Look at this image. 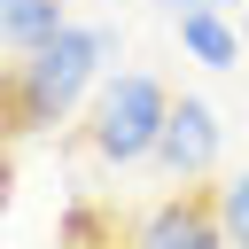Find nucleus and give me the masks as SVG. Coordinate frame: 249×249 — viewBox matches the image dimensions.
<instances>
[{
    "label": "nucleus",
    "mask_w": 249,
    "mask_h": 249,
    "mask_svg": "<svg viewBox=\"0 0 249 249\" xmlns=\"http://www.w3.org/2000/svg\"><path fill=\"white\" fill-rule=\"evenodd\" d=\"M109 54H117V31H109V23H70V31H54L47 47L16 54V62H8V124H16V132L62 124V117L78 109V93L101 78Z\"/></svg>",
    "instance_id": "f257e3e1"
},
{
    "label": "nucleus",
    "mask_w": 249,
    "mask_h": 249,
    "mask_svg": "<svg viewBox=\"0 0 249 249\" xmlns=\"http://www.w3.org/2000/svg\"><path fill=\"white\" fill-rule=\"evenodd\" d=\"M163 124H171L163 78H148V70L101 78V101H93V156H101V163H117V171H124V163H156Z\"/></svg>",
    "instance_id": "f03ea898"
},
{
    "label": "nucleus",
    "mask_w": 249,
    "mask_h": 249,
    "mask_svg": "<svg viewBox=\"0 0 249 249\" xmlns=\"http://www.w3.org/2000/svg\"><path fill=\"white\" fill-rule=\"evenodd\" d=\"M124 249H233L226 226H218V202L210 195H163L156 210L132 218Z\"/></svg>",
    "instance_id": "7ed1b4c3"
},
{
    "label": "nucleus",
    "mask_w": 249,
    "mask_h": 249,
    "mask_svg": "<svg viewBox=\"0 0 249 249\" xmlns=\"http://www.w3.org/2000/svg\"><path fill=\"white\" fill-rule=\"evenodd\" d=\"M218 140H226L218 109H210L202 93H179V101H171V124H163V148H156V171H171V179H210Z\"/></svg>",
    "instance_id": "20e7f679"
},
{
    "label": "nucleus",
    "mask_w": 249,
    "mask_h": 249,
    "mask_svg": "<svg viewBox=\"0 0 249 249\" xmlns=\"http://www.w3.org/2000/svg\"><path fill=\"white\" fill-rule=\"evenodd\" d=\"M54 31H70V0H0V47L8 54H31Z\"/></svg>",
    "instance_id": "39448f33"
},
{
    "label": "nucleus",
    "mask_w": 249,
    "mask_h": 249,
    "mask_svg": "<svg viewBox=\"0 0 249 249\" xmlns=\"http://www.w3.org/2000/svg\"><path fill=\"white\" fill-rule=\"evenodd\" d=\"M179 47H187V54L202 62V70H233V62H241V31H233V23L218 16V8L187 16V23H179Z\"/></svg>",
    "instance_id": "423d86ee"
},
{
    "label": "nucleus",
    "mask_w": 249,
    "mask_h": 249,
    "mask_svg": "<svg viewBox=\"0 0 249 249\" xmlns=\"http://www.w3.org/2000/svg\"><path fill=\"white\" fill-rule=\"evenodd\" d=\"M210 202H218V226H226V241H233V249H249V163H241V171H233V179H226Z\"/></svg>",
    "instance_id": "0eeeda50"
},
{
    "label": "nucleus",
    "mask_w": 249,
    "mask_h": 249,
    "mask_svg": "<svg viewBox=\"0 0 249 249\" xmlns=\"http://www.w3.org/2000/svg\"><path fill=\"white\" fill-rule=\"evenodd\" d=\"M163 8H171V16L187 23V16H202V8H218V0H163Z\"/></svg>",
    "instance_id": "6e6552de"
},
{
    "label": "nucleus",
    "mask_w": 249,
    "mask_h": 249,
    "mask_svg": "<svg viewBox=\"0 0 249 249\" xmlns=\"http://www.w3.org/2000/svg\"><path fill=\"white\" fill-rule=\"evenodd\" d=\"M241 39H249V8H241Z\"/></svg>",
    "instance_id": "1a4fd4ad"
},
{
    "label": "nucleus",
    "mask_w": 249,
    "mask_h": 249,
    "mask_svg": "<svg viewBox=\"0 0 249 249\" xmlns=\"http://www.w3.org/2000/svg\"><path fill=\"white\" fill-rule=\"evenodd\" d=\"M241 8H249V0H241Z\"/></svg>",
    "instance_id": "9d476101"
}]
</instances>
